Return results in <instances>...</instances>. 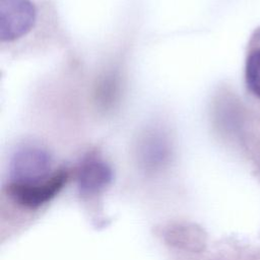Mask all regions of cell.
<instances>
[{
  "mask_svg": "<svg viewBox=\"0 0 260 260\" xmlns=\"http://www.w3.org/2000/svg\"><path fill=\"white\" fill-rule=\"evenodd\" d=\"M112 180L111 168L101 158L88 156L79 167L77 182L84 194H95L109 185Z\"/></svg>",
  "mask_w": 260,
  "mask_h": 260,
  "instance_id": "obj_4",
  "label": "cell"
},
{
  "mask_svg": "<svg viewBox=\"0 0 260 260\" xmlns=\"http://www.w3.org/2000/svg\"><path fill=\"white\" fill-rule=\"evenodd\" d=\"M37 10L31 0H0V39L12 42L35 25Z\"/></svg>",
  "mask_w": 260,
  "mask_h": 260,
  "instance_id": "obj_2",
  "label": "cell"
},
{
  "mask_svg": "<svg viewBox=\"0 0 260 260\" xmlns=\"http://www.w3.org/2000/svg\"><path fill=\"white\" fill-rule=\"evenodd\" d=\"M245 82L248 91L260 100V29L251 39L245 61Z\"/></svg>",
  "mask_w": 260,
  "mask_h": 260,
  "instance_id": "obj_5",
  "label": "cell"
},
{
  "mask_svg": "<svg viewBox=\"0 0 260 260\" xmlns=\"http://www.w3.org/2000/svg\"><path fill=\"white\" fill-rule=\"evenodd\" d=\"M51 168V158L46 150L36 145L18 148L10 162V176L13 183H37L46 180Z\"/></svg>",
  "mask_w": 260,
  "mask_h": 260,
  "instance_id": "obj_1",
  "label": "cell"
},
{
  "mask_svg": "<svg viewBox=\"0 0 260 260\" xmlns=\"http://www.w3.org/2000/svg\"><path fill=\"white\" fill-rule=\"evenodd\" d=\"M68 178L64 170L53 173L49 178L37 183H13L7 187L8 194L19 205L26 208H38L50 201L63 188Z\"/></svg>",
  "mask_w": 260,
  "mask_h": 260,
  "instance_id": "obj_3",
  "label": "cell"
},
{
  "mask_svg": "<svg viewBox=\"0 0 260 260\" xmlns=\"http://www.w3.org/2000/svg\"><path fill=\"white\" fill-rule=\"evenodd\" d=\"M142 153L151 162H161L168 155V144L160 133H150L142 141Z\"/></svg>",
  "mask_w": 260,
  "mask_h": 260,
  "instance_id": "obj_6",
  "label": "cell"
}]
</instances>
